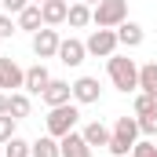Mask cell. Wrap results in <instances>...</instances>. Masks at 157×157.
<instances>
[{
  "instance_id": "cell-1",
  "label": "cell",
  "mask_w": 157,
  "mask_h": 157,
  "mask_svg": "<svg viewBox=\"0 0 157 157\" xmlns=\"http://www.w3.org/2000/svg\"><path fill=\"white\" fill-rule=\"evenodd\" d=\"M106 73H110V84L124 91V95H132V91H139V66H135V59H128V55H110L106 59Z\"/></svg>"
},
{
  "instance_id": "cell-2",
  "label": "cell",
  "mask_w": 157,
  "mask_h": 157,
  "mask_svg": "<svg viewBox=\"0 0 157 157\" xmlns=\"http://www.w3.org/2000/svg\"><path fill=\"white\" fill-rule=\"evenodd\" d=\"M143 139V132H139V117H117L113 121V128H110V154L113 157H128L132 154V146Z\"/></svg>"
},
{
  "instance_id": "cell-3",
  "label": "cell",
  "mask_w": 157,
  "mask_h": 157,
  "mask_svg": "<svg viewBox=\"0 0 157 157\" xmlns=\"http://www.w3.org/2000/svg\"><path fill=\"white\" fill-rule=\"evenodd\" d=\"M48 135H55V139H62V135H70V132H77L80 124V106L77 102H66V106H51V113H48Z\"/></svg>"
},
{
  "instance_id": "cell-4",
  "label": "cell",
  "mask_w": 157,
  "mask_h": 157,
  "mask_svg": "<svg viewBox=\"0 0 157 157\" xmlns=\"http://www.w3.org/2000/svg\"><path fill=\"white\" fill-rule=\"evenodd\" d=\"M91 22L99 29H117L121 22H128V0H99L91 7Z\"/></svg>"
},
{
  "instance_id": "cell-5",
  "label": "cell",
  "mask_w": 157,
  "mask_h": 157,
  "mask_svg": "<svg viewBox=\"0 0 157 157\" xmlns=\"http://www.w3.org/2000/svg\"><path fill=\"white\" fill-rule=\"evenodd\" d=\"M84 48H88V55H95V59H110V55H117V48H121L117 29H91V37L84 40Z\"/></svg>"
},
{
  "instance_id": "cell-6",
  "label": "cell",
  "mask_w": 157,
  "mask_h": 157,
  "mask_svg": "<svg viewBox=\"0 0 157 157\" xmlns=\"http://www.w3.org/2000/svg\"><path fill=\"white\" fill-rule=\"evenodd\" d=\"M33 55L37 59H55L59 55V44H62V37H59V29H51V26H44V29H37L33 33Z\"/></svg>"
},
{
  "instance_id": "cell-7",
  "label": "cell",
  "mask_w": 157,
  "mask_h": 157,
  "mask_svg": "<svg viewBox=\"0 0 157 157\" xmlns=\"http://www.w3.org/2000/svg\"><path fill=\"white\" fill-rule=\"evenodd\" d=\"M26 84V70L15 62V59H7V55H0V91H15V88H22Z\"/></svg>"
},
{
  "instance_id": "cell-8",
  "label": "cell",
  "mask_w": 157,
  "mask_h": 157,
  "mask_svg": "<svg viewBox=\"0 0 157 157\" xmlns=\"http://www.w3.org/2000/svg\"><path fill=\"white\" fill-rule=\"evenodd\" d=\"M62 66H70V70H77L80 62L88 59V48H84V40H77V37H66L62 44H59V55H55Z\"/></svg>"
},
{
  "instance_id": "cell-9",
  "label": "cell",
  "mask_w": 157,
  "mask_h": 157,
  "mask_svg": "<svg viewBox=\"0 0 157 157\" xmlns=\"http://www.w3.org/2000/svg\"><path fill=\"white\" fill-rule=\"evenodd\" d=\"M102 99V88H99V77H77L73 80V102L77 106H91Z\"/></svg>"
},
{
  "instance_id": "cell-10",
  "label": "cell",
  "mask_w": 157,
  "mask_h": 157,
  "mask_svg": "<svg viewBox=\"0 0 157 157\" xmlns=\"http://www.w3.org/2000/svg\"><path fill=\"white\" fill-rule=\"evenodd\" d=\"M40 99H44L48 110H51V106H66V102H73V84H70V80H55V77H51V84L44 88Z\"/></svg>"
},
{
  "instance_id": "cell-11",
  "label": "cell",
  "mask_w": 157,
  "mask_h": 157,
  "mask_svg": "<svg viewBox=\"0 0 157 157\" xmlns=\"http://www.w3.org/2000/svg\"><path fill=\"white\" fill-rule=\"evenodd\" d=\"M59 154H62V157H91V146L84 143L80 132H70V135L59 139Z\"/></svg>"
},
{
  "instance_id": "cell-12",
  "label": "cell",
  "mask_w": 157,
  "mask_h": 157,
  "mask_svg": "<svg viewBox=\"0 0 157 157\" xmlns=\"http://www.w3.org/2000/svg\"><path fill=\"white\" fill-rule=\"evenodd\" d=\"M48 84H51V73H48V66H44V62H37V66H29V70H26V84H22V88H26L29 95H44V88H48Z\"/></svg>"
},
{
  "instance_id": "cell-13",
  "label": "cell",
  "mask_w": 157,
  "mask_h": 157,
  "mask_svg": "<svg viewBox=\"0 0 157 157\" xmlns=\"http://www.w3.org/2000/svg\"><path fill=\"white\" fill-rule=\"evenodd\" d=\"M15 22H18V29H26L29 37L44 29V15H40V4H29V7H22L18 15H15Z\"/></svg>"
},
{
  "instance_id": "cell-14",
  "label": "cell",
  "mask_w": 157,
  "mask_h": 157,
  "mask_svg": "<svg viewBox=\"0 0 157 157\" xmlns=\"http://www.w3.org/2000/svg\"><path fill=\"white\" fill-rule=\"evenodd\" d=\"M117 40H121V48H128V51H132V48H139V44L146 40V33H143V26H139V22H132V18H128V22H121V26H117Z\"/></svg>"
},
{
  "instance_id": "cell-15",
  "label": "cell",
  "mask_w": 157,
  "mask_h": 157,
  "mask_svg": "<svg viewBox=\"0 0 157 157\" xmlns=\"http://www.w3.org/2000/svg\"><path fill=\"white\" fill-rule=\"evenodd\" d=\"M80 135H84V143H88L91 150H95V146H110V128H106L102 121H88Z\"/></svg>"
},
{
  "instance_id": "cell-16",
  "label": "cell",
  "mask_w": 157,
  "mask_h": 157,
  "mask_svg": "<svg viewBox=\"0 0 157 157\" xmlns=\"http://www.w3.org/2000/svg\"><path fill=\"white\" fill-rule=\"evenodd\" d=\"M40 15H44V26H62L66 15H70V4L66 0H48V4H40Z\"/></svg>"
},
{
  "instance_id": "cell-17",
  "label": "cell",
  "mask_w": 157,
  "mask_h": 157,
  "mask_svg": "<svg viewBox=\"0 0 157 157\" xmlns=\"http://www.w3.org/2000/svg\"><path fill=\"white\" fill-rule=\"evenodd\" d=\"M29 110H33V102H29V95H22V91H11V95H7V113H11L15 121L29 117Z\"/></svg>"
},
{
  "instance_id": "cell-18",
  "label": "cell",
  "mask_w": 157,
  "mask_h": 157,
  "mask_svg": "<svg viewBox=\"0 0 157 157\" xmlns=\"http://www.w3.org/2000/svg\"><path fill=\"white\" fill-rule=\"evenodd\" d=\"M139 91L157 99V62H143L139 66Z\"/></svg>"
},
{
  "instance_id": "cell-19",
  "label": "cell",
  "mask_w": 157,
  "mask_h": 157,
  "mask_svg": "<svg viewBox=\"0 0 157 157\" xmlns=\"http://www.w3.org/2000/svg\"><path fill=\"white\" fill-rule=\"evenodd\" d=\"M66 22H70L73 29H84V26L91 22V7H88L84 0H73V4H70V15H66Z\"/></svg>"
},
{
  "instance_id": "cell-20",
  "label": "cell",
  "mask_w": 157,
  "mask_h": 157,
  "mask_svg": "<svg viewBox=\"0 0 157 157\" xmlns=\"http://www.w3.org/2000/svg\"><path fill=\"white\" fill-rule=\"evenodd\" d=\"M33 157H62V154H59V139H55V135L33 139Z\"/></svg>"
},
{
  "instance_id": "cell-21",
  "label": "cell",
  "mask_w": 157,
  "mask_h": 157,
  "mask_svg": "<svg viewBox=\"0 0 157 157\" xmlns=\"http://www.w3.org/2000/svg\"><path fill=\"white\" fill-rule=\"evenodd\" d=\"M4 157H33V143H26V139L11 135V139L4 143Z\"/></svg>"
},
{
  "instance_id": "cell-22",
  "label": "cell",
  "mask_w": 157,
  "mask_h": 157,
  "mask_svg": "<svg viewBox=\"0 0 157 157\" xmlns=\"http://www.w3.org/2000/svg\"><path fill=\"white\" fill-rule=\"evenodd\" d=\"M128 157H157V143L143 135V139H139V143L132 146V154H128Z\"/></svg>"
},
{
  "instance_id": "cell-23",
  "label": "cell",
  "mask_w": 157,
  "mask_h": 157,
  "mask_svg": "<svg viewBox=\"0 0 157 157\" xmlns=\"http://www.w3.org/2000/svg\"><path fill=\"white\" fill-rule=\"evenodd\" d=\"M154 110H157V99H154V95H146V91H139V95H135V117L154 113Z\"/></svg>"
},
{
  "instance_id": "cell-24",
  "label": "cell",
  "mask_w": 157,
  "mask_h": 157,
  "mask_svg": "<svg viewBox=\"0 0 157 157\" xmlns=\"http://www.w3.org/2000/svg\"><path fill=\"white\" fill-rule=\"evenodd\" d=\"M139 132H143L146 139H154V135H157V110H154V113H143V117H139Z\"/></svg>"
},
{
  "instance_id": "cell-25",
  "label": "cell",
  "mask_w": 157,
  "mask_h": 157,
  "mask_svg": "<svg viewBox=\"0 0 157 157\" xmlns=\"http://www.w3.org/2000/svg\"><path fill=\"white\" fill-rule=\"evenodd\" d=\"M18 33V22L7 15V11H0V40H7V37H15Z\"/></svg>"
},
{
  "instance_id": "cell-26",
  "label": "cell",
  "mask_w": 157,
  "mask_h": 157,
  "mask_svg": "<svg viewBox=\"0 0 157 157\" xmlns=\"http://www.w3.org/2000/svg\"><path fill=\"white\" fill-rule=\"evenodd\" d=\"M15 128H18V121L11 117V113H0V143H7L15 135Z\"/></svg>"
},
{
  "instance_id": "cell-27",
  "label": "cell",
  "mask_w": 157,
  "mask_h": 157,
  "mask_svg": "<svg viewBox=\"0 0 157 157\" xmlns=\"http://www.w3.org/2000/svg\"><path fill=\"white\" fill-rule=\"evenodd\" d=\"M22 7H29V0H4V11L7 15H18Z\"/></svg>"
},
{
  "instance_id": "cell-28",
  "label": "cell",
  "mask_w": 157,
  "mask_h": 157,
  "mask_svg": "<svg viewBox=\"0 0 157 157\" xmlns=\"http://www.w3.org/2000/svg\"><path fill=\"white\" fill-rule=\"evenodd\" d=\"M0 113H7V91H0Z\"/></svg>"
},
{
  "instance_id": "cell-29",
  "label": "cell",
  "mask_w": 157,
  "mask_h": 157,
  "mask_svg": "<svg viewBox=\"0 0 157 157\" xmlns=\"http://www.w3.org/2000/svg\"><path fill=\"white\" fill-rule=\"evenodd\" d=\"M84 4H88V7H95V4H99V0H84Z\"/></svg>"
},
{
  "instance_id": "cell-30",
  "label": "cell",
  "mask_w": 157,
  "mask_h": 157,
  "mask_svg": "<svg viewBox=\"0 0 157 157\" xmlns=\"http://www.w3.org/2000/svg\"><path fill=\"white\" fill-rule=\"evenodd\" d=\"M29 4H48V0H29Z\"/></svg>"
},
{
  "instance_id": "cell-31",
  "label": "cell",
  "mask_w": 157,
  "mask_h": 157,
  "mask_svg": "<svg viewBox=\"0 0 157 157\" xmlns=\"http://www.w3.org/2000/svg\"><path fill=\"white\" fill-rule=\"evenodd\" d=\"M0 11H4V0H0Z\"/></svg>"
},
{
  "instance_id": "cell-32",
  "label": "cell",
  "mask_w": 157,
  "mask_h": 157,
  "mask_svg": "<svg viewBox=\"0 0 157 157\" xmlns=\"http://www.w3.org/2000/svg\"><path fill=\"white\" fill-rule=\"evenodd\" d=\"M66 4H73V0H66Z\"/></svg>"
},
{
  "instance_id": "cell-33",
  "label": "cell",
  "mask_w": 157,
  "mask_h": 157,
  "mask_svg": "<svg viewBox=\"0 0 157 157\" xmlns=\"http://www.w3.org/2000/svg\"><path fill=\"white\" fill-rule=\"evenodd\" d=\"M0 44H4V40H0Z\"/></svg>"
},
{
  "instance_id": "cell-34",
  "label": "cell",
  "mask_w": 157,
  "mask_h": 157,
  "mask_svg": "<svg viewBox=\"0 0 157 157\" xmlns=\"http://www.w3.org/2000/svg\"><path fill=\"white\" fill-rule=\"evenodd\" d=\"M110 157H113V154H110Z\"/></svg>"
}]
</instances>
